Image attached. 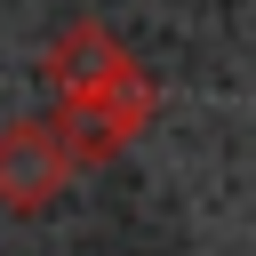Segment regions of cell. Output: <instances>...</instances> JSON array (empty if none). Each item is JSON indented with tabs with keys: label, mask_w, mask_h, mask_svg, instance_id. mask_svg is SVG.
<instances>
[{
	"label": "cell",
	"mask_w": 256,
	"mask_h": 256,
	"mask_svg": "<svg viewBox=\"0 0 256 256\" xmlns=\"http://www.w3.org/2000/svg\"><path fill=\"white\" fill-rule=\"evenodd\" d=\"M72 168H80V152H72V136H64L56 120H16V128H0V208L40 216V208L72 184Z\"/></svg>",
	"instance_id": "cell-1"
},
{
	"label": "cell",
	"mask_w": 256,
	"mask_h": 256,
	"mask_svg": "<svg viewBox=\"0 0 256 256\" xmlns=\"http://www.w3.org/2000/svg\"><path fill=\"white\" fill-rule=\"evenodd\" d=\"M120 72H136V56H128L104 24H72V32L48 48V80H56V96H88V88H104V80H120Z\"/></svg>",
	"instance_id": "cell-2"
}]
</instances>
